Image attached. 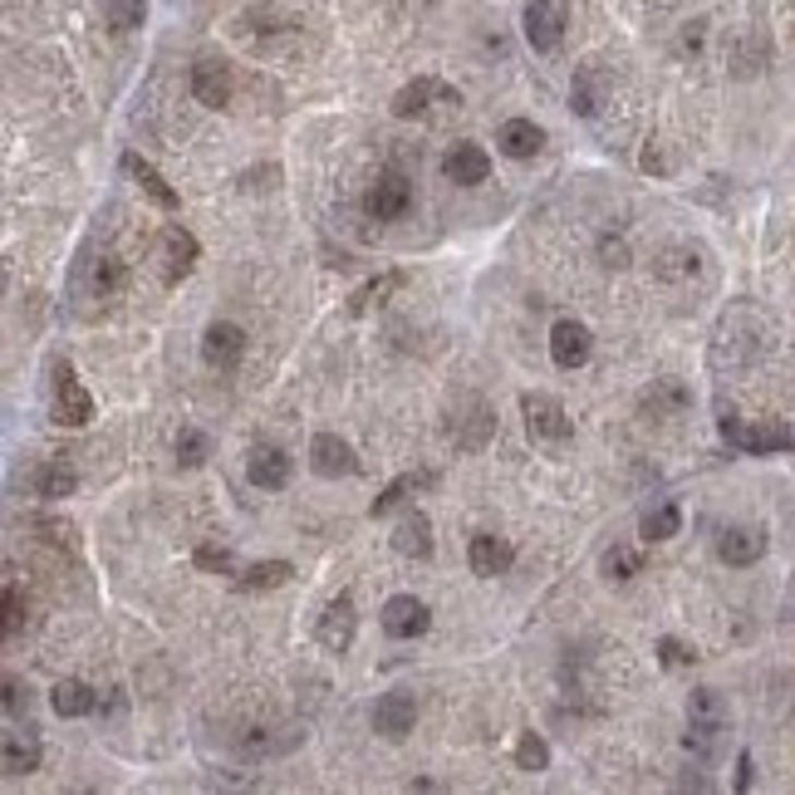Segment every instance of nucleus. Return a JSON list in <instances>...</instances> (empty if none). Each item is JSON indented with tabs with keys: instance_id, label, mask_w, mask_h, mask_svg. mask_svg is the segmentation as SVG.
<instances>
[{
	"instance_id": "36",
	"label": "nucleus",
	"mask_w": 795,
	"mask_h": 795,
	"mask_svg": "<svg viewBox=\"0 0 795 795\" xmlns=\"http://www.w3.org/2000/svg\"><path fill=\"white\" fill-rule=\"evenodd\" d=\"M25 624H29L25 594H20L15 585H5V638H20V634H25Z\"/></svg>"
},
{
	"instance_id": "31",
	"label": "nucleus",
	"mask_w": 795,
	"mask_h": 795,
	"mask_svg": "<svg viewBox=\"0 0 795 795\" xmlns=\"http://www.w3.org/2000/svg\"><path fill=\"white\" fill-rule=\"evenodd\" d=\"M516 766H520V771H545V766H550V746H545V736L520 732V742H516Z\"/></svg>"
},
{
	"instance_id": "11",
	"label": "nucleus",
	"mask_w": 795,
	"mask_h": 795,
	"mask_svg": "<svg viewBox=\"0 0 795 795\" xmlns=\"http://www.w3.org/2000/svg\"><path fill=\"white\" fill-rule=\"evenodd\" d=\"M427 624H432V614L418 594H393L383 604V634L388 638H418V634H427Z\"/></svg>"
},
{
	"instance_id": "25",
	"label": "nucleus",
	"mask_w": 795,
	"mask_h": 795,
	"mask_svg": "<svg viewBox=\"0 0 795 795\" xmlns=\"http://www.w3.org/2000/svg\"><path fill=\"white\" fill-rule=\"evenodd\" d=\"M5 771L10 775L39 771V742H35V732H5Z\"/></svg>"
},
{
	"instance_id": "33",
	"label": "nucleus",
	"mask_w": 795,
	"mask_h": 795,
	"mask_svg": "<svg viewBox=\"0 0 795 795\" xmlns=\"http://www.w3.org/2000/svg\"><path fill=\"white\" fill-rule=\"evenodd\" d=\"M638 569H643V555H638L634 545H614V550H604V575H609V579H634Z\"/></svg>"
},
{
	"instance_id": "6",
	"label": "nucleus",
	"mask_w": 795,
	"mask_h": 795,
	"mask_svg": "<svg viewBox=\"0 0 795 795\" xmlns=\"http://www.w3.org/2000/svg\"><path fill=\"white\" fill-rule=\"evenodd\" d=\"M520 29H526V45L535 55H555L559 39H565V10L555 0H530L526 15H520Z\"/></svg>"
},
{
	"instance_id": "30",
	"label": "nucleus",
	"mask_w": 795,
	"mask_h": 795,
	"mask_svg": "<svg viewBox=\"0 0 795 795\" xmlns=\"http://www.w3.org/2000/svg\"><path fill=\"white\" fill-rule=\"evenodd\" d=\"M427 481H432V471H408V477H398V481H393V486H388V491H383V496H378V501H373V506H369V510H373V516H388V510H393V506H402V501H408V491L427 486Z\"/></svg>"
},
{
	"instance_id": "28",
	"label": "nucleus",
	"mask_w": 795,
	"mask_h": 795,
	"mask_svg": "<svg viewBox=\"0 0 795 795\" xmlns=\"http://www.w3.org/2000/svg\"><path fill=\"white\" fill-rule=\"evenodd\" d=\"M599 104H604V88H599V69L589 64V69H579L575 84H569V108L589 118V113H599Z\"/></svg>"
},
{
	"instance_id": "40",
	"label": "nucleus",
	"mask_w": 795,
	"mask_h": 795,
	"mask_svg": "<svg viewBox=\"0 0 795 795\" xmlns=\"http://www.w3.org/2000/svg\"><path fill=\"white\" fill-rule=\"evenodd\" d=\"M751 785V756H742V771H736V791H746Z\"/></svg>"
},
{
	"instance_id": "38",
	"label": "nucleus",
	"mask_w": 795,
	"mask_h": 795,
	"mask_svg": "<svg viewBox=\"0 0 795 795\" xmlns=\"http://www.w3.org/2000/svg\"><path fill=\"white\" fill-rule=\"evenodd\" d=\"M196 565H202V569H216V575H226V569H231V550L202 545V550H196Z\"/></svg>"
},
{
	"instance_id": "16",
	"label": "nucleus",
	"mask_w": 795,
	"mask_h": 795,
	"mask_svg": "<svg viewBox=\"0 0 795 795\" xmlns=\"http://www.w3.org/2000/svg\"><path fill=\"white\" fill-rule=\"evenodd\" d=\"M192 94H196V104H206V108H226L231 104V69L221 64V59H196L192 64Z\"/></svg>"
},
{
	"instance_id": "26",
	"label": "nucleus",
	"mask_w": 795,
	"mask_h": 795,
	"mask_svg": "<svg viewBox=\"0 0 795 795\" xmlns=\"http://www.w3.org/2000/svg\"><path fill=\"white\" fill-rule=\"evenodd\" d=\"M677 530H683V510L673 506V501H663V506L643 510V520H638V535L653 545V540H673Z\"/></svg>"
},
{
	"instance_id": "8",
	"label": "nucleus",
	"mask_w": 795,
	"mask_h": 795,
	"mask_svg": "<svg viewBox=\"0 0 795 795\" xmlns=\"http://www.w3.org/2000/svg\"><path fill=\"white\" fill-rule=\"evenodd\" d=\"M320 643L329 648V653H349V643H353V634H359V609H353V594H334L329 604H324V614H320Z\"/></svg>"
},
{
	"instance_id": "24",
	"label": "nucleus",
	"mask_w": 795,
	"mask_h": 795,
	"mask_svg": "<svg viewBox=\"0 0 795 795\" xmlns=\"http://www.w3.org/2000/svg\"><path fill=\"white\" fill-rule=\"evenodd\" d=\"M290 575L294 569L285 565V559H261V565H251V569L236 575V589H241V594H265V589H280Z\"/></svg>"
},
{
	"instance_id": "12",
	"label": "nucleus",
	"mask_w": 795,
	"mask_h": 795,
	"mask_svg": "<svg viewBox=\"0 0 795 795\" xmlns=\"http://www.w3.org/2000/svg\"><path fill=\"white\" fill-rule=\"evenodd\" d=\"M196 261H202V245H196V236L186 231V226H167V231H162V280L177 285L182 275L196 270Z\"/></svg>"
},
{
	"instance_id": "17",
	"label": "nucleus",
	"mask_w": 795,
	"mask_h": 795,
	"mask_svg": "<svg viewBox=\"0 0 795 795\" xmlns=\"http://www.w3.org/2000/svg\"><path fill=\"white\" fill-rule=\"evenodd\" d=\"M486 172H491V157L481 153L477 143H451L447 157H442V177H447V182H457V186L486 182Z\"/></svg>"
},
{
	"instance_id": "39",
	"label": "nucleus",
	"mask_w": 795,
	"mask_h": 795,
	"mask_svg": "<svg viewBox=\"0 0 795 795\" xmlns=\"http://www.w3.org/2000/svg\"><path fill=\"white\" fill-rule=\"evenodd\" d=\"M20 707H29V692L20 687V677H5V712L20 716Z\"/></svg>"
},
{
	"instance_id": "37",
	"label": "nucleus",
	"mask_w": 795,
	"mask_h": 795,
	"mask_svg": "<svg viewBox=\"0 0 795 795\" xmlns=\"http://www.w3.org/2000/svg\"><path fill=\"white\" fill-rule=\"evenodd\" d=\"M658 658H663L667 667H687L697 653H692L687 643H677V638H658Z\"/></svg>"
},
{
	"instance_id": "22",
	"label": "nucleus",
	"mask_w": 795,
	"mask_h": 795,
	"mask_svg": "<svg viewBox=\"0 0 795 795\" xmlns=\"http://www.w3.org/2000/svg\"><path fill=\"white\" fill-rule=\"evenodd\" d=\"M496 143H501V153L506 157H535L540 147H545V133H540L530 118H510V123H501Z\"/></svg>"
},
{
	"instance_id": "13",
	"label": "nucleus",
	"mask_w": 795,
	"mask_h": 795,
	"mask_svg": "<svg viewBox=\"0 0 795 795\" xmlns=\"http://www.w3.org/2000/svg\"><path fill=\"white\" fill-rule=\"evenodd\" d=\"M589 353H594V339H589V329L579 320H559L555 329H550V359H555L559 369H585Z\"/></svg>"
},
{
	"instance_id": "19",
	"label": "nucleus",
	"mask_w": 795,
	"mask_h": 795,
	"mask_svg": "<svg viewBox=\"0 0 795 795\" xmlns=\"http://www.w3.org/2000/svg\"><path fill=\"white\" fill-rule=\"evenodd\" d=\"M467 559H471V569H477L481 579H496V575H506V569L516 565V550H510V540H501V535H471Z\"/></svg>"
},
{
	"instance_id": "29",
	"label": "nucleus",
	"mask_w": 795,
	"mask_h": 795,
	"mask_svg": "<svg viewBox=\"0 0 795 795\" xmlns=\"http://www.w3.org/2000/svg\"><path fill=\"white\" fill-rule=\"evenodd\" d=\"M74 486H79V477L64 467V461H45V467L35 471V491H39V496H49V501L69 496Z\"/></svg>"
},
{
	"instance_id": "34",
	"label": "nucleus",
	"mask_w": 795,
	"mask_h": 795,
	"mask_svg": "<svg viewBox=\"0 0 795 795\" xmlns=\"http://www.w3.org/2000/svg\"><path fill=\"white\" fill-rule=\"evenodd\" d=\"M177 457H182V467H202V461L212 457V442H206V432H196V427L177 432Z\"/></svg>"
},
{
	"instance_id": "15",
	"label": "nucleus",
	"mask_w": 795,
	"mask_h": 795,
	"mask_svg": "<svg viewBox=\"0 0 795 795\" xmlns=\"http://www.w3.org/2000/svg\"><path fill=\"white\" fill-rule=\"evenodd\" d=\"M310 467L320 471V477H353L359 471V457H353V447L344 437H334V432H320V437L310 442Z\"/></svg>"
},
{
	"instance_id": "2",
	"label": "nucleus",
	"mask_w": 795,
	"mask_h": 795,
	"mask_svg": "<svg viewBox=\"0 0 795 795\" xmlns=\"http://www.w3.org/2000/svg\"><path fill=\"white\" fill-rule=\"evenodd\" d=\"M722 437L742 451H756V457L795 447V432L785 422H736V412H722Z\"/></svg>"
},
{
	"instance_id": "5",
	"label": "nucleus",
	"mask_w": 795,
	"mask_h": 795,
	"mask_svg": "<svg viewBox=\"0 0 795 795\" xmlns=\"http://www.w3.org/2000/svg\"><path fill=\"white\" fill-rule=\"evenodd\" d=\"M520 412H526V432L535 442H569L575 437V422L565 418V408H559L550 393H526V398H520Z\"/></svg>"
},
{
	"instance_id": "20",
	"label": "nucleus",
	"mask_w": 795,
	"mask_h": 795,
	"mask_svg": "<svg viewBox=\"0 0 795 795\" xmlns=\"http://www.w3.org/2000/svg\"><path fill=\"white\" fill-rule=\"evenodd\" d=\"M123 172L133 177L137 186H143V192H147V202H153V206H162V212H177V206H182V196H177V186H167V177L157 172L153 162H143V157H137V153H123Z\"/></svg>"
},
{
	"instance_id": "23",
	"label": "nucleus",
	"mask_w": 795,
	"mask_h": 795,
	"mask_svg": "<svg viewBox=\"0 0 795 795\" xmlns=\"http://www.w3.org/2000/svg\"><path fill=\"white\" fill-rule=\"evenodd\" d=\"M49 707H55L59 716H88L98 707L94 687L79 683V677H64V683H55V692H49Z\"/></svg>"
},
{
	"instance_id": "21",
	"label": "nucleus",
	"mask_w": 795,
	"mask_h": 795,
	"mask_svg": "<svg viewBox=\"0 0 795 795\" xmlns=\"http://www.w3.org/2000/svg\"><path fill=\"white\" fill-rule=\"evenodd\" d=\"M393 550L408 559H427L432 555V520L422 516V510H408V516L398 520V530H393Z\"/></svg>"
},
{
	"instance_id": "32",
	"label": "nucleus",
	"mask_w": 795,
	"mask_h": 795,
	"mask_svg": "<svg viewBox=\"0 0 795 795\" xmlns=\"http://www.w3.org/2000/svg\"><path fill=\"white\" fill-rule=\"evenodd\" d=\"M104 15L113 29H137L147 20V0H104Z\"/></svg>"
},
{
	"instance_id": "3",
	"label": "nucleus",
	"mask_w": 795,
	"mask_h": 795,
	"mask_svg": "<svg viewBox=\"0 0 795 795\" xmlns=\"http://www.w3.org/2000/svg\"><path fill=\"white\" fill-rule=\"evenodd\" d=\"M408 206H412V182L398 172V167L378 172L369 182V192H363V212H369L373 221H398V216H408Z\"/></svg>"
},
{
	"instance_id": "1",
	"label": "nucleus",
	"mask_w": 795,
	"mask_h": 795,
	"mask_svg": "<svg viewBox=\"0 0 795 795\" xmlns=\"http://www.w3.org/2000/svg\"><path fill=\"white\" fill-rule=\"evenodd\" d=\"M722 732H726V707L716 697V687H697L687 697V746L702 756H712L722 746Z\"/></svg>"
},
{
	"instance_id": "9",
	"label": "nucleus",
	"mask_w": 795,
	"mask_h": 795,
	"mask_svg": "<svg viewBox=\"0 0 795 795\" xmlns=\"http://www.w3.org/2000/svg\"><path fill=\"white\" fill-rule=\"evenodd\" d=\"M412 722H418V697L402 692V687H393V692H383L373 702V732L388 736V742H402L412 732Z\"/></svg>"
},
{
	"instance_id": "14",
	"label": "nucleus",
	"mask_w": 795,
	"mask_h": 795,
	"mask_svg": "<svg viewBox=\"0 0 795 795\" xmlns=\"http://www.w3.org/2000/svg\"><path fill=\"white\" fill-rule=\"evenodd\" d=\"M202 359L212 363V369H236V363L245 359V329L241 324L216 320L212 329L202 334Z\"/></svg>"
},
{
	"instance_id": "4",
	"label": "nucleus",
	"mask_w": 795,
	"mask_h": 795,
	"mask_svg": "<svg viewBox=\"0 0 795 795\" xmlns=\"http://www.w3.org/2000/svg\"><path fill=\"white\" fill-rule=\"evenodd\" d=\"M451 104H461V94L451 84H442V79H412V84L398 88L393 113L398 118H432L437 108H451Z\"/></svg>"
},
{
	"instance_id": "35",
	"label": "nucleus",
	"mask_w": 795,
	"mask_h": 795,
	"mask_svg": "<svg viewBox=\"0 0 795 795\" xmlns=\"http://www.w3.org/2000/svg\"><path fill=\"white\" fill-rule=\"evenodd\" d=\"M123 290V261H118V255H104V261L94 265V294H118Z\"/></svg>"
},
{
	"instance_id": "27",
	"label": "nucleus",
	"mask_w": 795,
	"mask_h": 795,
	"mask_svg": "<svg viewBox=\"0 0 795 795\" xmlns=\"http://www.w3.org/2000/svg\"><path fill=\"white\" fill-rule=\"evenodd\" d=\"M402 285H408V275H402V270H388V275H378V280L359 285V290H353V300H349V314L373 310V304H383L393 290H402Z\"/></svg>"
},
{
	"instance_id": "7",
	"label": "nucleus",
	"mask_w": 795,
	"mask_h": 795,
	"mask_svg": "<svg viewBox=\"0 0 795 795\" xmlns=\"http://www.w3.org/2000/svg\"><path fill=\"white\" fill-rule=\"evenodd\" d=\"M88 418H94V398L84 393L79 373L69 363H59L55 369V422L59 427H84Z\"/></svg>"
},
{
	"instance_id": "10",
	"label": "nucleus",
	"mask_w": 795,
	"mask_h": 795,
	"mask_svg": "<svg viewBox=\"0 0 795 795\" xmlns=\"http://www.w3.org/2000/svg\"><path fill=\"white\" fill-rule=\"evenodd\" d=\"M290 451L275 447V442H261V447H251V457H245V477H251V486L261 491H280L285 481H290Z\"/></svg>"
},
{
	"instance_id": "18",
	"label": "nucleus",
	"mask_w": 795,
	"mask_h": 795,
	"mask_svg": "<svg viewBox=\"0 0 795 795\" xmlns=\"http://www.w3.org/2000/svg\"><path fill=\"white\" fill-rule=\"evenodd\" d=\"M716 555H722V565H756V559L766 555V530L761 526H732V530H722V540H716Z\"/></svg>"
}]
</instances>
